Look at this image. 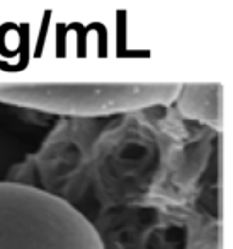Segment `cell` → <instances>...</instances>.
I'll list each match as a JSON object with an SVG mask.
<instances>
[{"label": "cell", "instance_id": "6da1fadb", "mask_svg": "<svg viewBox=\"0 0 233 249\" xmlns=\"http://www.w3.org/2000/svg\"><path fill=\"white\" fill-rule=\"evenodd\" d=\"M0 249H106L94 224L63 198L0 181Z\"/></svg>", "mask_w": 233, "mask_h": 249}, {"label": "cell", "instance_id": "7a4b0ae2", "mask_svg": "<svg viewBox=\"0 0 233 249\" xmlns=\"http://www.w3.org/2000/svg\"><path fill=\"white\" fill-rule=\"evenodd\" d=\"M181 84H0V103L62 116H109L170 104Z\"/></svg>", "mask_w": 233, "mask_h": 249}, {"label": "cell", "instance_id": "3957f363", "mask_svg": "<svg viewBox=\"0 0 233 249\" xmlns=\"http://www.w3.org/2000/svg\"><path fill=\"white\" fill-rule=\"evenodd\" d=\"M185 118L221 128L223 87L221 84H187L181 86L174 101Z\"/></svg>", "mask_w": 233, "mask_h": 249}]
</instances>
